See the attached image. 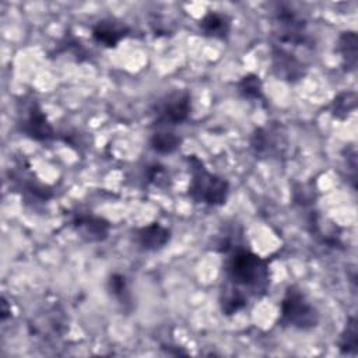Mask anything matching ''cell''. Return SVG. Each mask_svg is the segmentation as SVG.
Wrapping results in <instances>:
<instances>
[{"label":"cell","mask_w":358,"mask_h":358,"mask_svg":"<svg viewBox=\"0 0 358 358\" xmlns=\"http://www.w3.org/2000/svg\"><path fill=\"white\" fill-rule=\"evenodd\" d=\"M225 282L220 292V306L231 316L248 306L252 298L260 299L270 287L268 262L243 245L227 253L224 262Z\"/></svg>","instance_id":"1"},{"label":"cell","mask_w":358,"mask_h":358,"mask_svg":"<svg viewBox=\"0 0 358 358\" xmlns=\"http://www.w3.org/2000/svg\"><path fill=\"white\" fill-rule=\"evenodd\" d=\"M192 179L189 182L187 194L199 204H206L210 207L224 206L229 196V183L225 178L210 172L204 162L196 155H187L186 158Z\"/></svg>","instance_id":"2"},{"label":"cell","mask_w":358,"mask_h":358,"mask_svg":"<svg viewBox=\"0 0 358 358\" xmlns=\"http://www.w3.org/2000/svg\"><path fill=\"white\" fill-rule=\"evenodd\" d=\"M319 320L320 315L317 309L306 299L305 294L295 285L288 287L280 303L278 323L282 327L306 331L315 329Z\"/></svg>","instance_id":"3"},{"label":"cell","mask_w":358,"mask_h":358,"mask_svg":"<svg viewBox=\"0 0 358 358\" xmlns=\"http://www.w3.org/2000/svg\"><path fill=\"white\" fill-rule=\"evenodd\" d=\"M154 123L158 127L178 126L185 123L192 110L190 92L187 90H173L161 96L152 106Z\"/></svg>","instance_id":"4"},{"label":"cell","mask_w":358,"mask_h":358,"mask_svg":"<svg viewBox=\"0 0 358 358\" xmlns=\"http://www.w3.org/2000/svg\"><path fill=\"white\" fill-rule=\"evenodd\" d=\"M274 35L281 43L306 45L309 35L306 31V21L301 13L287 4H278L273 14Z\"/></svg>","instance_id":"5"},{"label":"cell","mask_w":358,"mask_h":358,"mask_svg":"<svg viewBox=\"0 0 358 358\" xmlns=\"http://www.w3.org/2000/svg\"><path fill=\"white\" fill-rule=\"evenodd\" d=\"M288 145L287 134L277 123L256 127L250 136V147L260 158H280L287 152Z\"/></svg>","instance_id":"6"},{"label":"cell","mask_w":358,"mask_h":358,"mask_svg":"<svg viewBox=\"0 0 358 358\" xmlns=\"http://www.w3.org/2000/svg\"><path fill=\"white\" fill-rule=\"evenodd\" d=\"M17 124L20 131L31 140L45 143L55 138V129L48 120L39 102L35 99H31L29 103L25 105Z\"/></svg>","instance_id":"7"},{"label":"cell","mask_w":358,"mask_h":358,"mask_svg":"<svg viewBox=\"0 0 358 358\" xmlns=\"http://www.w3.org/2000/svg\"><path fill=\"white\" fill-rule=\"evenodd\" d=\"M71 228L85 242H103L109 236L110 224L102 217L91 213H76L70 220Z\"/></svg>","instance_id":"8"},{"label":"cell","mask_w":358,"mask_h":358,"mask_svg":"<svg viewBox=\"0 0 358 358\" xmlns=\"http://www.w3.org/2000/svg\"><path fill=\"white\" fill-rule=\"evenodd\" d=\"M130 34H131L130 27L124 21L113 17L102 18L96 21L91 28L92 39L98 45H102L103 48H108V49L116 48Z\"/></svg>","instance_id":"9"},{"label":"cell","mask_w":358,"mask_h":358,"mask_svg":"<svg viewBox=\"0 0 358 358\" xmlns=\"http://www.w3.org/2000/svg\"><path fill=\"white\" fill-rule=\"evenodd\" d=\"M271 57H273L271 60H273L274 74L280 80L295 83L301 80L306 73V67L302 63V60H299L296 56H294L292 53H289L288 50H285L278 45L273 48Z\"/></svg>","instance_id":"10"},{"label":"cell","mask_w":358,"mask_h":358,"mask_svg":"<svg viewBox=\"0 0 358 358\" xmlns=\"http://www.w3.org/2000/svg\"><path fill=\"white\" fill-rule=\"evenodd\" d=\"M134 243L143 252H157L164 249L171 241V231L159 222L140 227L133 235Z\"/></svg>","instance_id":"11"},{"label":"cell","mask_w":358,"mask_h":358,"mask_svg":"<svg viewBox=\"0 0 358 358\" xmlns=\"http://www.w3.org/2000/svg\"><path fill=\"white\" fill-rule=\"evenodd\" d=\"M231 22L232 20L229 15L218 11H208L199 21V28L204 36L224 41L231 32Z\"/></svg>","instance_id":"12"},{"label":"cell","mask_w":358,"mask_h":358,"mask_svg":"<svg viewBox=\"0 0 358 358\" xmlns=\"http://www.w3.org/2000/svg\"><path fill=\"white\" fill-rule=\"evenodd\" d=\"M337 52L341 56L344 69L347 71H354L358 60V36L354 31H344L340 34L337 41Z\"/></svg>","instance_id":"13"},{"label":"cell","mask_w":358,"mask_h":358,"mask_svg":"<svg viewBox=\"0 0 358 358\" xmlns=\"http://www.w3.org/2000/svg\"><path fill=\"white\" fill-rule=\"evenodd\" d=\"M236 90H238L239 95L245 99L260 101V102L266 101V96L263 92V83H262L260 77L255 73H249V74L243 76L238 81Z\"/></svg>","instance_id":"14"},{"label":"cell","mask_w":358,"mask_h":358,"mask_svg":"<svg viewBox=\"0 0 358 358\" xmlns=\"http://www.w3.org/2000/svg\"><path fill=\"white\" fill-rule=\"evenodd\" d=\"M182 143V138L173 131L158 130L154 131L150 138L151 148L158 154H172L175 152Z\"/></svg>","instance_id":"15"},{"label":"cell","mask_w":358,"mask_h":358,"mask_svg":"<svg viewBox=\"0 0 358 358\" xmlns=\"http://www.w3.org/2000/svg\"><path fill=\"white\" fill-rule=\"evenodd\" d=\"M338 348L340 352L344 355H355L358 350V329H357V319L355 316H350L344 330L338 338Z\"/></svg>","instance_id":"16"},{"label":"cell","mask_w":358,"mask_h":358,"mask_svg":"<svg viewBox=\"0 0 358 358\" xmlns=\"http://www.w3.org/2000/svg\"><path fill=\"white\" fill-rule=\"evenodd\" d=\"M355 108H357V94L352 91H348V92L338 94L333 99L330 105V112L336 119L344 120L351 112L355 110Z\"/></svg>","instance_id":"17"},{"label":"cell","mask_w":358,"mask_h":358,"mask_svg":"<svg viewBox=\"0 0 358 358\" xmlns=\"http://www.w3.org/2000/svg\"><path fill=\"white\" fill-rule=\"evenodd\" d=\"M108 291L123 308L130 305L131 295H130L129 285H127V281H126L123 274L113 273V274L109 275V278H108Z\"/></svg>","instance_id":"18"},{"label":"cell","mask_w":358,"mask_h":358,"mask_svg":"<svg viewBox=\"0 0 358 358\" xmlns=\"http://www.w3.org/2000/svg\"><path fill=\"white\" fill-rule=\"evenodd\" d=\"M59 46L60 48L57 49V53H70L76 57L77 62H83V60L88 59V50L81 43V41H78L74 36L64 35V38L62 39Z\"/></svg>","instance_id":"19"},{"label":"cell","mask_w":358,"mask_h":358,"mask_svg":"<svg viewBox=\"0 0 358 358\" xmlns=\"http://www.w3.org/2000/svg\"><path fill=\"white\" fill-rule=\"evenodd\" d=\"M145 179L148 183L157 187H166L168 186V172L164 165L161 164H151L145 169Z\"/></svg>","instance_id":"20"},{"label":"cell","mask_w":358,"mask_h":358,"mask_svg":"<svg viewBox=\"0 0 358 358\" xmlns=\"http://www.w3.org/2000/svg\"><path fill=\"white\" fill-rule=\"evenodd\" d=\"M10 313H11V309H8L7 301H6V298L3 296V298H1V320L4 322V320L10 316Z\"/></svg>","instance_id":"21"}]
</instances>
